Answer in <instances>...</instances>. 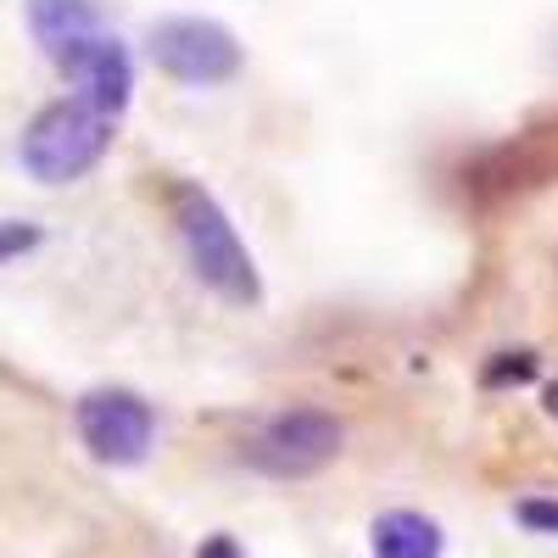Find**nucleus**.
<instances>
[{
    "label": "nucleus",
    "mask_w": 558,
    "mask_h": 558,
    "mask_svg": "<svg viewBox=\"0 0 558 558\" xmlns=\"http://www.w3.org/2000/svg\"><path fill=\"white\" fill-rule=\"evenodd\" d=\"M173 223H179L184 257H191V268L207 291H218L223 302H241V307H252L263 296V279H257L246 241L235 235L229 213L202 191V184H179L173 191Z\"/></svg>",
    "instance_id": "obj_1"
},
{
    "label": "nucleus",
    "mask_w": 558,
    "mask_h": 558,
    "mask_svg": "<svg viewBox=\"0 0 558 558\" xmlns=\"http://www.w3.org/2000/svg\"><path fill=\"white\" fill-rule=\"evenodd\" d=\"M112 146V118L96 112L89 101H51L45 112L28 118L17 157L28 168V179L39 184H73L96 168Z\"/></svg>",
    "instance_id": "obj_2"
},
{
    "label": "nucleus",
    "mask_w": 558,
    "mask_h": 558,
    "mask_svg": "<svg viewBox=\"0 0 558 558\" xmlns=\"http://www.w3.org/2000/svg\"><path fill=\"white\" fill-rule=\"evenodd\" d=\"M341 441H347V430H341L336 413L291 408V413L268 418V425L246 441V463L257 475H274V481H307L324 463H336Z\"/></svg>",
    "instance_id": "obj_3"
},
{
    "label": "nucleus",
    "mask_w": 558,
    "mask_h": 558,
    "mask_svg": "<svg viewBox=\"0 0 558 558\" xmlns=\"http://www.w3.org/2000/svg\"><path fill=\"white\" fill-rule=\"evenodd\" d=\"M78 425V441L89 447L96 463H112V470H134L146 463L151 441H157V413L140 402L134 391H118V386H101L89 391L73 413Z\"/></svg>",
    "instance_id": "obj_4"
},
{
    "label": "nucleus",
    "mask_w": 558,
    "mask_h": 558,
    "mask_svg": "<svg viewBox=\"0 0 558 558\" xmlns=\"http://www.w3.org/2000/svg\"><path fill=\"white\" fill-rule=\"evenodd\" d=\"M146 51L179 84H223L241 73V39L207 17H162L146 34Z\"/></svg>",
    "instance_id": "obj_5"
},
{
    "label": "nucleus",
    "mask_w": 558,
    "mask_h": 558,
    "mask_svg": "<svg viewBox=\"0 0 558 558\" xmlns=\"http://www.w3.org/2000/svg\"><path fill=\"white\" fill-rule=\"evenodd\" d=\"M51 62L62 68V78L78 89V101H89L96 112L118 118L129 107V89H134V62L123 51V39L112 34H84L68 39L62 51H51Z\"/></svg>",
    "instance_id": "obj_6"
},
{
    "label": "nucleus",
    "mask_w": 558,
    "mask_h": 558,
    "mask_svg": "<svg viewBox=\"0 0 558 558\" xmlns=\"http://www.w3.org/2000/svg\"><path fill=\"white\" fill-rule=\"evenodd\" d=\"M375 558H441V525L418 508H391L368 525Z\"/></svg>",
    "instance_id": "obj_7"
},
{
    "label": "nucleus",
    "mask_w": 558,
    "mask_h": 558,
    "mask_svg": "<svg viewBox=\"0 0 558 558\" xmlns=\"http://www.w3.org/2000/svg\"><path fill=\"white\" fill-rule=\"evenodd\" d=\"M28 28L45 51H62L68 39L101 34V12L96 0H28Z\"/></svg>",
    "instance_id": "obj_8"
},
{
    "label": "nucleus",
    "mask_w": 558,
    "mask_h": 558,
    "mask_svg": "<svg viewBox=\"0 0 558 558\" xmlns=\"http://www.w3.org/2000/svg\"><path fill=\"white\" fill-rule=\"evenodd\" d=\"M536 375V357L531 352H502L492 368H486V386H520Z\"/></svg>",
    "instance_id": "obj_9"
},
{
    "label": "nucleus",
    "mask_w": 558,
    "mask_h": 558,
    "mask_svg": "<svg viewBox=\"0 0 558 558\" xmlns=\"http://www.w3.org/2000/svg\"><path fill=\"white\" fill-rule=\"evenodd\" d=\"M34 246H39V223H23V218L0 223V263H12V257H23Z\"/></svg>",
    "instance_id": "obj_10"
},
{
    "label": "nucleus",
    "mask_w": 558,
    "mask_h": 558,
    "mask_svg": "<svg viewBox=\"0 0 558 558\" xmlns=\"http://www.w3.org/2000/svg\"><path fill=\"white\" fill-rule=\"evenodd\" d=\"M514 514H520V525H525V531L558 536V502H553V497H525V502L514 508Z\"/></svg>",
    "instance_id": "obj_11"
},
{
    "label": "nucleus",
    "mask_w": 558,
    "mask_h": 558,
    "mask_svg": "<svg viewBox=\"0 0 558 558\" xmlns=\"http://www.w3.org/2000/svg\"><path fill=\"white\" fill-rule=\"evenodd\" d=\"M196 558H246V553H241L235 536H207V542L196 547Z\"/></svg>",
    "instance_id": "obj_12"
},
{
    "label": "nucleus",
    "mask_w": 558,
    "mask_h": 558,
    "mask_svg": "<svg viewBox=\"0 0 558 558\" xmlns=\"http://www.w3.org/2000/svg\"><path fill=\"white\" fill-rule=\"evenodd\" d=\"M547 408H553V413H558V386H547Z\"/></svg>",
    "instance_id": "obj_13"
}]
</instances>
